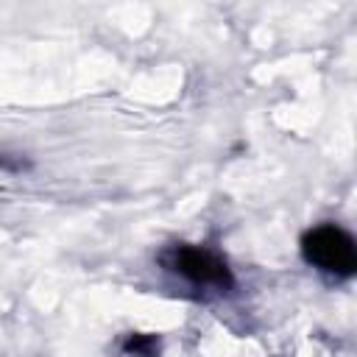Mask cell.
<instances>
[{"label": "cell", "mask_w": 357, "mask_h": 357, "mask_svg": "<svg viewBox=\"0 0 357 357\" xmlns=\"http://www.w3.org/2000/svg\"><path fill=\"white\" fill-rule=\"evenodd\" d=\"M301 254L312 268L340 276V279H346L357 271L354 237L335 223H321V226L310 229L301 237Z\"/></svg>", "instance_id": "obj_1"}, {"label": "cell", "mask_w": 357, "mask_h": 357, "mask_svg": "<svg viewBox=\"0 0 357 357\" xmlns=\"http://www.w3.org/2000/svg\"><path fill=\"white\" fill-rule=\"evenodd\" d=\"M162 265L178 276H184L192 284L201 287H215V290H229L234 284L231 268L226 265V259H220L215 251L204 248V245H170L167 251H162Z\"/></svg>", "instance_id": "obj_2"}, {"label": "cell", "mask_w": 357, "mask_h": 357, "mask_svg": "<svg viewBox=\"0 0 357 357\" xmlns=\"http://www.w3.org/2000/svg\"><path fill=\"white\" fill-rule=\"evenodd\" d=\"M123 349L131 357H156L159 354V340L153 335H128Z\"/></svg>", "instance_id": "obj_3"}]
</instances>
